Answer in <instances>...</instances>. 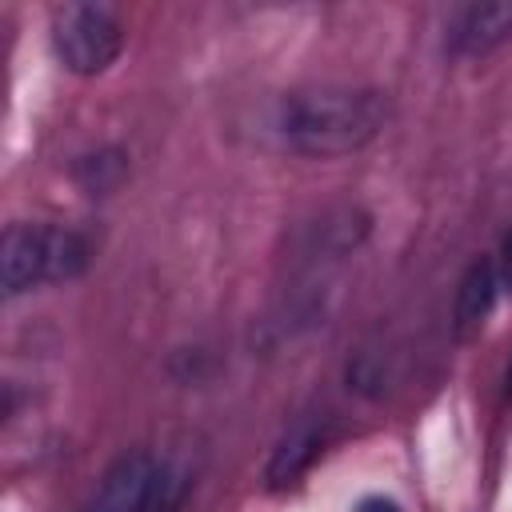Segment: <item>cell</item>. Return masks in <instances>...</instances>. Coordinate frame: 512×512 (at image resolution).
Wrapping results in <instances>:
<instances>
[{
  "label": "cell",
  "instance_id": "1",
  "mask_svg": "<svg viewBox=\"0 0 512 512\" xmlns=\"http://www.w3.org/2000/svg\"><path fill=\"white\" fill-rule=\"evenodd\" d=\"M384 104L376 92L356 88H320V92H296L284 96L272 108L268 128L280 136V144L308 152V156H340L372 140L380 128Z\"/></svg>",
  "mask_w": 512,
  "mask_h": 512
},
{
  "label": "cell",
  "instance_id": "2",
  "mask_svg": "<svg viewBox=\"0 0 512 512\" xmlns=\"http://www.w3.org/2000/svg\"><path fill=\"white\" fill-rule=\"evenodd\" d=\"M88 260V248L76 232L44 224H8L0 240V284L4 296H20L36 284L72 280Z\"/></svg>",
  "mask_w": 512,
  "mask_h": 512
},
{
  "label": "cell",
  "instance_id": "3",
  "mask_svg": "<svg viewBox=\"0 0 512 512\" xmlns=\"http://www.w3.org/2000/svg\"><path fill=\"white\" fill-rule=\"evenodd\" d=\"M124 32L104 4H64L52 16V48L68 72L96 76L120 56Z\"/></svg>",
  "mask_w": 512,
  "mask_h": 512
},
{
  "label": "cell",
  "instance_id": "4",
  "mask_svg": "<svg viewBox=\"0 0 512 512\" xmlns=\"http://www.w3.org/2000/svg\"><path fill=\"white\" fill-rule=\"evenodd\" d=\"M168 508H172V476L152 456L136 452L104 472L84 512H168Z\"/></svg>",
  "mask_w": 512,
  "mask_h": 512
},
{
  "label": "cell",
  "instance_id": "5",
  "mask_svg": "<svg viewBox=\"0 0 512 512\" xmlns=\"http://www.w3.org/2000/svg\"><path fill=\"white\" fill-rule=\"evenodd\" d=\"M512 32V4L492 0V4H468L456 24H452V44L460 52H488Z\"/></svg>",
  "mask_w": 512,
  "mask_h": 512
},
{
  "label": "cell",
  "instance_id": "6",
  "mask_svg": "<svg viewBox=\"0 0 512 512\" xmlns=\"http://www.w3.org/2000/svg\"><path fill=\"white\" fill-rule=\"evenodd\" d=\"M492 296H496V272H492L488 260H476L468 268V276L460 284V300H456V324H460V332L484 324V316L492 308Z\"/></svg>",
  "mask_w": 512,
  "mask_h": 512
},
{
  "label": "cell",
  "instance_id": "7",
  "mask_svg": "<svg viewBox=\"0 0 512 512\" xmlns=\"http://www.w3.org/2000/svg\"><path fill=\"white\" fill-rule=\"evenodd\" d=\"M316 448H320V432L316 428H296L284 444H280V452L272 456V468H268V480L272 484H284V480H292L312 456H316Z\"/></svg>",
  "mask_w": 512,
  "mask_h": 512
},
{
  "label": "cell",
  "instance_id": "8",
  "mask_svg": "<svg viewBox=\"0 0 512 512\" xmlns=\"http://www.w3.org/2000/svg\"><path fill=\"white\" fill-rule=\"evenodd\" d=\"M356 512H400V508H396L392 500H384V496H368V500H364Z\"/></svg>",
  "mask_w": 512,
  "mask_h": 512
},
{
  "label": "cell",
  "instance_id": "9",
  "mask_svg": "<svg viewBox=\"0 0 512 512\" xmlns=\"http://www.w3.org/2000/svg\"><path fill=\"white\" fill-rule=\"evenodd\" d=\"M504 280L512 284V232H508V240H504Z\"/></svg>",
  "mask_w": 512,
  "mask_h": 512
}]
</instances>
